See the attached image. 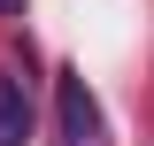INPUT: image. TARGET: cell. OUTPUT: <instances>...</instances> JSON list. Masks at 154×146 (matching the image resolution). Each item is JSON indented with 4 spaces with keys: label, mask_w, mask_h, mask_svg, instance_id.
<instances>
[{
    "label": "cell",
    "mask_w": 154,
    "mask_h": 146,
    "mask_svg": "<svg viewBox=\"0 0 154 146\" xmlns=\"http://www.w3.org/2000/svg\"><path fill=\"white\" fill-rule=\"evenodd\" d=\"M16 8H23V0H0V16H16Z\"/></svg>",
    "instance_id": "3957f363"
},
{
    "label": "cell",
    "mask_w": 154,
    "mask_h": 146,
    "mask_svg": "<svg viewBox=\"0 0 154 146\" xmlns=\"http://www.w3.org/2000/svg\"><path fill=\"white\" fill-rule=\"evenodd\" d=\"M54 123H62V146H108V115H100L93 85H85L77 69L54 77Z\"/></svg>",
    "instance_id": "6da1fadb"
},
{
    "label": "cell",
    "mask_w": 154,
    "mask_h": 146,
    "mask_svg": "<svg viewBox=\"0 0 154 146\" xmlns=\"http://www.w3.org/2000/svg\"><path fill=\"white\" fill-rule=\"evenodd\" d=\"M23 138H31V92L16 69H0V146H23Z\"/></svg>",
    "instance_id": "7a4b0ae2"
}]
</instances>
